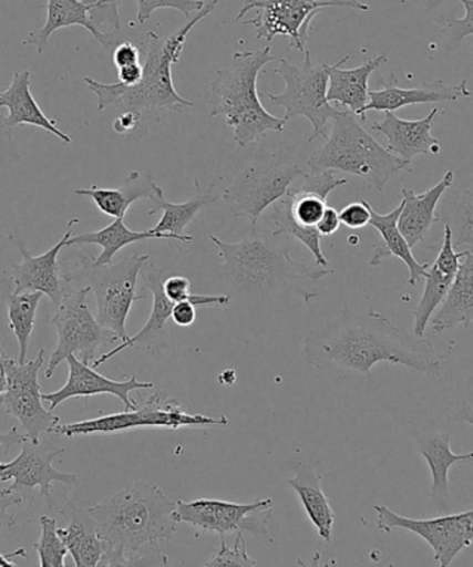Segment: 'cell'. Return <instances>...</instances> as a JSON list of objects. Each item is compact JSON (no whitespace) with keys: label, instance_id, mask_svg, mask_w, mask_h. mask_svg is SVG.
<instances>
[{"label":"cell","instance_id":"6da1fadb","mask_svg":"<svg viewBox=\"0 0 473 567\" xmlns=\"http://www.w3.org/2000/svg\"><path fill=\"white\" fill-rule=\"evenodd\" d=\"M302 354L307 363L323 372L371 377L372 369L383 361L431 377L442 372V360L431 341L410 334L373 308L367 312L343 308L326 327L306 336Z\"/></svg>","mask_w":473,"mask_h":567},{"label":"cell","instance_id":"7a4b0ae2","mask_svg":"<svg viewBox=\"0 0 473 567\" xmlns=\"http://www.w3.org/2000/svg\"><path fill=\"white\" fill-rule=\"evenodd\" d=\"M175 501L158 486L134 483L88 508L95 532L103 539L104 555L99 566L167 565L158 543L177 532Z\"/></svg>","mask_w":473,"mask_h":567},{"label":"cell","instance_id":"3957f363","mask_svg":"<svg viewBox=\"0 0 473 567\" xmlns=\"http://www.w3.org/2000/svg\"><path fill=\"white\" fill-rule=\"evenodd\" d=\"M219 0H207L205 8L195 13L172 35L161 37L156 32H147L145 63L142 64L143 75L137 84L128 86L121 82L104 84L85 76L84 82L97 97L96 107L103 112L109 106H117L123 112L134 113L137 118L147 117L164 112L183 113L186 109L195 107V103L186 101L174 86L173 68L183 56L186 40L191 31L212 14L218 7Z\"/></svg>","mask_w":473,"mask_h":567},{"label":"cell","instance_id":"277c9868","mask_svg":"<svg viewBox=\"0 0 473 567\" xmlns=\"http://www.w3.org/2000/svg\"><path fill=\"white\" fill-rule=\"evenodd\" d=\"M274 60L269 47L236 52L233 68L217 70L210 84V117L224 115L240 147L261 141L268 132H284L288 123L269 114L257 93L258 74Z\"/></svg>","mask_w":473,"mask_h":567},{"label":"cell","instance_id":"5b68a950","mask_svg":"<svg viewBox=\"0 0 473 567\" xmlns=\"http://www.w3.org/2000/svg\"><path fill=\"white\" fill-rule=\"evenodd\" d=\"M210 239L222 257L224 272L245 288L267 289L291 285L302 300L310 302L318 295L308 290L306 285L320 282L333 274L332 269L294 260L288 247L263 236H247L236 244H228L214 235Z\"/></svg>","mask_w":473,"mask_h":567},{"label":"cell","instance_id":"8992f818","mask_svg":"<svg viewBox=\"0 0 473 567\" xmlns=\"http://www.w3.org/2000/svg\"><path fill=\"white\" fill-rule=\"evenodd\" d=\"M308 167L316 171H340L360 176L381 194L387 184L401 171H411V163L394 156L373 140L356 115L348 110L332 120L326 145L312 153Z\"/></svg>","mask_w":473,"mask_h":567},{"label":"cell","instance_id":"52a82bcc","mask_svg":"<svg viewBox=\"0 0 473 567\" xmlns=\"http://www.w3.org/2000/svg\"><path fill=\"white\" fill-rule=\"evenodd\" d=\"M348 184L335 171L302 173L294 181L286 194L268 207L266 221L273 227V236H285L299 240L310 250L316 266L329 268V261L321 249L322 236L317 224L327 208V199L332 190Z\"/></svg>","mask_w":473,"mask_h":567},{"label":"cell","instance_id":"ba28073f","mask_svg":"<svg viewBox=\"0 0 473 567\" xmlns=\"http://www.w3.org/2000/svg\"><path fill=\"white\" fill-rule=\"evenodd\" d=\"M305 62L295 65L289 60L280 59L279 68L275 74L282 76L285 91L282 93H269L268 97L274 104L286 110L285 120L305 117L310 121L312 134L308 142L318 137L328 136V124L340 113V109L333 107L328 102V74L327 65L312 62L311 53L306 51Z\"/></svg>","mask_w":473,"mask_h":567},{"label":"cell","instance_id":"9c48e42d","mask_svg":"<svg viewBox=\"0 0 473 567\" xmlns=\"http://www.w3.org/2000/svg\"><path fill=\"white\" fill-rule=\"evenodd\" d=\"M305 173L294 159L268 153L241 169L227 189L224 200L236 218H247L253 227L263 214L279 200Z\"/></svg>","mask_w":473,"mask_h":567},{"label":"cell","instance_id":"30bf717a","mask_svg":"<svg viewBox=\"0 0 473 567\" xmlns=\"http://www.w3.org/2000/svg\"><path fill=\"white\" fill-rule=\"evenodd\" d=\"M64 290L62 301L56 307L52 323L56 328L58 344L49 360L45 377L51 379L60 363L69 355L90 363L96 357L99 347L117 341V336L104 329L93 316L88 296L91 289L85 286L74 289L68 277H63Z\"/></svg>","mask_w":473,"mask_h":567},{"label":"cell","instance_id":"8fae6325","mask_svg":"<svg viewBox=\"0 0 473 567\" xmlns=\"http://www.w3.org/2000/svg\"><path fill=\"white\" fill-rule=\"evenodd\" d=\"M81 261L88 288L95 295L97 322L125 341L130 338L125 323L131 308L135 301L145 299L136 295V286L148 256L134 255L99 267L92 266L91 257L82 256Z\"/></svg>","mask_w":473,"mask_h":567},{"label":"cell","instance_id":"7c38bea8","mask_svg":"<svg viewBox=\"0 0 473 567\" xmlns=\"http://www.w3.org/2000/svg\"><path fill=\"white\" fill-rule=\"evenodd\" d=\"M327 8L354 9L359 12L370 10L368 4L359 0H246L236 23L251 10H258L255 19L244 21L246 25L256 27L258 40L288 38L290 48L305 53L312 20Z\"/></svg>","mask_w":473,"mask_h":567},{"label":"cell","instance_id":"4fadbf2b","mask_svg":"<svg viewBox=\"0 0 473 567\" xmlns=\"http://www.w3.org/2000/svg\"><path fill=\"white\" fill-rule=\"evenodd\" d=\"M274 499L261 498L250 504L228 503L214 498L177 501L174 519L188 523L197 530L208 534L250 533L268 537L267 523L271 519Z\"/></svg>","mask_w":473,"mask_h":567},{"label":"cell","instance_id":"5bb4252c","mask_svg":"<svg viewBox=\"0 0 473 567\" xmlns=\"http://www.w3.org/2000/svg\"><path fill=\"white\" fill-rule=\"evenodd\" d=\"M45 361V350L32 361L19 362L3 354L7 371V390L0 395V405L8 415L16 417L23 425L31 443L40 444L41 434L58 425L60 417L42 403L41 384L38 381Z\"/></svg>","mask_w":473,"mask_h":567},{"label":"cell","instance_id":"9a60e30c","mask_svg":"<svg viewBox=\"0 0 473 567\" xmlns=\"http://www.w3.org/2000/svg\"><path fill=\"white\" fill-rule=\"evenodd\" d=\"M378 530L390 533L404 528L417 534L431 545L434 560L443 567L453 564L461 550L470 548L473 539V511L434 517V519H411L390 511L388 506L376 505Z\"/></svg>","mask_w":473,"mask_h":567},{"label":"cell","instance_id":"2e32d148","mask_svg":"<svg viewBox=\"0 0 473 567\" xmlns=\"http://www.w3.org/2000/svg\"><path fill=\"white\" fill-rule=\"evenodd\" d=\"M79 223V218L71 219L68 224V233L62 236V239L51 250L43 252L41 256H32L23 241L13 238V235H9L10 240L18 246L20 255L23 257V261L13 264L12 271H10V278H12L14 284L13 293L41 291L43 296H48L51 299L54 307L60 305L63 297L64 280L62 275H60L59 255L60 251L68 247V241L73 236V227Z\"/></svg>","mask_w":473,"mask_h":567},{"label":"cell","instance_id":"e0dca14e","mask_svg":"<svg viewBox=\"0 0 473 567\" xmlns=\"http://www.w3.org/2000/svg\"><path fill=\"white\" fill-rule=\"evenodd\" d=\"M65 453V450H47L40 444L27 440L23 443L18 458L12 462H0V482L13 481L9 488L18 492L20 488L34 489L40 487L42 497L52 506V484H74L79 477L74 473H65L54 470L52 462L56 456Z\"/></svg>","mask_w":473,"mask_h":567},{"label":"cell","instance_id":"ac0fdd59","mask_svg":"<svg viewBox=\"0 0 473 567\" xmlns=\"http://www.w3.org/2000/svg\"><path fill=\"white\" fill-rule=\"evenodd\" d=\"M65 361L69 362L70 371L68 382L56 392L42 394V400L51 404V411L56 410L64 401L99 394L114 395L125 405V410H135L137 405L131 400L130 394L136 390L153 388V383L141 382L136 377H131L126 381H113L97 373L90 363L79 360L75 355H69Z\"/></svg>","mask_w":473,"mask_h":567},{"label":"cell","instance_id":"d6986e66","mask_svg":"<svg viewBox=\"0 0 473 567\" xmlns=\"http://www.w3.org/2000/svg\"><path fill=\"white\" fill-rule=\"evenodd\" d=\"M164 274H166V269H158L154 266H148L147 272L143 274L145 288L152 293V311L145 327L135 336H132V338L123 341V344L99 357L97 360L93 362V367H101L102 363L112 360L113 357L126 349L158 351L167 347V324L169 319H172L175 302L169 300L166 293H164Z\"/></svg>","mask_w":473,"mask_h":567},{"label":"cell","instance_id":"ffe728a7","mask_svg":"<svg viewBox=\"0 0 473 567\" xmlns=\"http://www.w3.org/2000/svg\"><path fill=\"white\" fill-rule=\"evenodd\" d=\"M470 250L455 252L453 228H451V225L444 224L442 249H440L439 256L432 266L428 267L425 277H423L425 278V289H423L422 299L414 310V334L421 336V338L425 334L429 321H431L434 311L442 305L456 271H459L462 258Z\"/></svg>","mask_w":473,"mask_h":567},{"label":"cell","instance_id":"44dd1931","mask_svg":"<svg viewBox=\"0 0 473 567\" xmlns=\"http://www.w3.org/2000/svg\"><path fill=\"white\" fill-rule=\"evenodd\" d=\"M440 113L433 109L425 118L403 120L393 112H384L382 123H373L372 130L381 132L388 140V151L407 163H411L415 156H436L442 152V145L432 136L434 121Z\"/></svg>","mask_w":473,"mask_h":567},{"label":"cell","instance_id":"7402d4cb","mask_svg":"<svg viewBox=\"0 0 473 567\" xmlns=\"http://www.w3.org/2000/svg\"><path fill=\"white\" fill-rule=\"evenodd\" d=\"M382 90L368 92L366 112H395L414 104H432L455 102L459 99L470 97L471 91L466 80L456 85H445L443 81H434L415 87H401L394 75L389 81H382Z\"/></svg>","mask_w":473,"mask_h":567},{"label":"cell","instance_id":"603a6c76","mask_svg":"<svg viewBox=\"0 0 473 567\" xmlns=\"http://www.w3.org/2000/svg\"><path fill=\"white\" fill-rule=\"evenodd\" d=\"M350 56H345L338 63L327 65L328 74V102L337 103L345 110H348L356 117H360L362 123L367 121L366 107L368 104V81L370 76L388 63L387 54L368 60L359 68L342 70V65L349 62Z\"/></svg>","mask_w":473,"mask_h":567},{"label":"cell","instance_id":"cb8c5ba5","mask_svg":"<svg viewBox=\"0 0 473 567\" xmlns=\"http://www.w3.org/2000/svg\"><path fill=\"white\" fill-rule=\"evenodd\" d=\"M453 182L454 171L449 169L436 185L422 194L404 187L403 200H401L403 207L398 219V228L411 249L426 238L433 224L440 223L436 217V207Z\"/></svg>","mask_w":473,"mask_h":567},{"label":"cell","instance_id":"d4e9b609","mask_svg":"<svg viewBox=\"0 0 473 567\" xmlns=\"http://www.w3.org/2000/svg\"><path fill=\"white\" fill-rule=\"evenodd\" d=\"M75 195L90 197L99 212L113 218H125L126 212L140 200H156L164 195L161 186L154 182L153 175L132 171L125 176L124 184L115 189L91 186L88 189H75Z\"/></svg>","mask_w":473,"mask_h":567},{"label":"cell","instance_id":"484cf974","mask_svg":"<svg viewBox=\"0 0 473 567\" xmlns=\"http://www.w3.org/2000/svg\"><path fill=\"white\" fill-rule=\"evenodd\" d=\"M7 107L10 128L19 125H34L56 136L63 143H71V136L59 128L56 121L49 118L31 92V73L29 70L19 71L13 75L7 91L0 93V109Z\"/></svg>","mask_w":473,"mask_h":567},{"label":"cell","instance_id":"4316f807","mask_svg":"<svg viewBox=\"0 0 473 567\" xmlns=\"http://www.w3.org/2000/svg\"><path fill=\"white\" fill-rule=\"evenodd\" d=\"M417 451L426 461L432 475L431 498L440 508L450 503V471L460 462H471L473 453L455 454L449 433L417 434Z\"/></svg>","mask_w":473,"mask_h":567},{"label":"cell","instance_id":"83f0119b","mask_svg":"<svg viewBox=\"0 0 473 567\" xmlns=\"http://www.w3.org/2000/svg\"><path fill=\"white\" fill-rule=\"evenodd\" d=\"M285 484L299 495L302 508H305L308 519L316 526L318 536L323 542H332L337 515L329 504L327 494L323 493L321 473L316 470V466L300 462L295 475Z\"/></svg>","mask_w":473,"mask_h":567},{"label":"cell","instance_id":"f1b7e54d","mask_svg":"<svg viewBox=\"0 0 473 567\" xmlns=\"http://www.w3.org/2000/svg\"><path fill=\"white\" fill-rule=\"evenodd\" d=\"M401 207H403V205L400 203V205L389 214H379L373 210V207L370 205V225L378 230L379 235H381V240L378 241L376 251H373L371 257L370 266L381 267L382 262L388 260L390 257L400 258V260L405 264L407 268H409V284L414 286L425 277L429 264H422L417 260L414 255H412V249L409 244H407L404 236L400 234L398 219Z\"/></svg>","mask_w":473,"mask_h":567},{"label":"cell","instance_id":"f546056e","mask_svg":"<svg viewBox=\"0 0 473 567\" xmlns=\"http://www.w3.org/2000/svg\"><path fill=\"white\" fill-rule=\"evenodd\" d=\"M222 181L219 178L212 182L207 187H202L199 181L195 179L197 194L194 199L185 203H172L166 200L164 195L158 196L156 200H153L154 208L148 212V216L163 212V217L156 227L151 229L152 233L173 235L181 244H192L195 238L194 236L185 235V228L195 221L197 214L200 213L203 207L212 205V203L219 199L216 185Z\"/></svg>","mask_w":473,"mask_h":567},{"label":"cell","instance_id":"4dcf8cb0","mask_svg":"<svg viewBox=\"0 0 473 567\" xmlns=\"http://www.w3.org/2000/svg\"><path fill=\"white\" fill-rule=\"evenodd\" d=\"M439 307L440 310L434 311L432 319L434 333H444L456 327H471L473 321V255L471 250L462 258L453 284Z\"/></svg>","mask_w":473,"mask_h":567},{"label":"cell","instance_id":"1f68e13d","mask_svg":"<svg viewBox=\"0 0 473 567\" xmlns=\"http://www.w3.org/2000/svg\"><path fill=\"white\" fill-rule=\"evenodd\" d=\"M80 25L90 32L93 40L101 42L104 48L110 45L106 38L99 34L90 19V8L82 0H48L47 21L42 29L30 32L24 47H34L40 56L47 51L49 38L54 32L68 29V27Z\"/></svg>","mask_w":473,"mask_h":567},{"label":"cell","instance_id":"d6a6232c","mask_svg":"<svg viewBox=\"0 0 473 567\" xmlns=\"http://www.w3.org/2000/svg\"><path fill=\"white\" fill-rule=\"evenodd\" d=\"M151 239L177 240L175 236L168 234H154L151 229L145 233H135L126 227L124 218H115V221L107 225L106 228L79 236H71L68 247L75 245H97L102 247V252L95 258L91 257L92 266H107L112 264L113 258L120 250L126 246L136 244V241Z\"/></svg>","mask_w":473,"mask_h":567},{"label":"cell","instance_id":"836d02e7","mask_svg":"<svg viewBox=\"0 0 473 567\" xmlns=\"http://www.w3.org/2000/svg\"><path fill=\"white\" fill-rule=\"evenodd\" d=\"M41 291H21L8 299L9 328L19 341V362L27 361L32 332H34L38 306L42 300Z\"/></svg>","mask_w":473,"mask_h":567},{"label":"cell","instance_id":"e575fe53","mask_svg":"<svg viewBox=\"0 0 473 567\" xmlns=\"http://www.w3.org/2000/svg\"><path fill=\"white\" fill-rule=\"evenodd\" d=\"M65 549L79 567H96L104 555V543L96 532H90L82 523L58 528Z\"/></svg>","mask_w":473,"mask_h":567},{"label":"cell","instance_id":"d590c367","mask_svg":"<svg viewBox=\"0 0 473 567\" xmlns=\"http://www.w3.org/2000/svg\"><path fill=\"white\" fill-rule=\"evenodd\" d=\"M41 537L35 544L38 555H40L41 567H64L65 549L62 538L59 536L58 523L53 517L42 516Z\"/></svg>","mask_w":473,"mask_h":567},{"label":"cell","instance_id":"8d00e7d4","mask_svg":"<svg viewBox=\"0 0 473 567\" xmlns=\"http://www.w3.org/2000/svg\"><path fill=\"white\" fill-rule=\"evenodd\" d=\"M90 8V19L99 34L106 38L110 45L115 43L114 35L121 30L119 7L121 0H82Z\"/></svg>","mask_w":473,"mask_h":567},{"label":"cell","instance_id":"74e56055","mask_svg":"<svg viewBox=\"0 0 473 567\" xmlns=\"http://www.w3.org/2000/svg\"><path fill=\"white\" fill-rule=\"evenodd\" d=\"M164 293L174 302L188 300L196 307H227L230 296H205L191 293V280L185 277H169L163 280Z\"/></svg>","mask_w":473,"mask_h":567},{"label":"cell","instance_id":"f35d334b","mask_svg":"<svg viewBox=\"0 0 473 567\" xmlns=\"http://www.w3.org/2000/svg\"><path fill=\"white\" fill-rule=\"evenodd\" d=\"M137 23L145 24L158 9H173L191 19L205 8V0H136Z\"/></svg>","mask_w":473,"mask_h":567},{"label":"cell","instance_id":"ab89813d","mask_svg":"<svg viewBox=\"0 0 473 567\" xmlns=\"http://www.w3.org/2000/svg\"><path fill=\"white\" fill-rule=\"evenodd\" d=\"M256 561L247 555L246 539L244 533L239 532L236 536L233 548L223 542L222 548L214 550L212 558L205 566H256Z\"/></svg>","mask_w":473,"mask_h":567},{"label":"cell","instance_id":"60d3db41","mask_svg":"<svg viewBox=\"0 0 473 567\" xmlns=\"http://www.w3.org/2000/svg\"><path fill=\"white\" fill-rule=\"evenodd\" d=\"M340 224L350 229H361L370 225V203L361 200L351 203L339 213Z\"/></svg>","mask_w":473,"mask_h":567},{"label":"cell","instance_id":"b9f144b4","mask_svg":"<svg viewBox=\"0 0 473 567\" xmlns=\"http://www.w3.org/2000/svg\"><path fill=\"white\" fill-rule=\"evenodd\" d=\"M21 497L20 495L12 493L9 495H4V497H0V526L3 525V522L10 520L8 516V509L10 506L20 504ZM25 549L19 548L16 549L14 553L2 554L0 553V566L2 567H16L18 565L13 561V556H24Z\"/></svg>","mask_w":473,"mask_h":567},{"label":"cell","instance_id":"7bdbcfd3","mask_svg":"<svg viewBox=\"0 0 473 567\" xmlns=\"http://www.w3.org/2000/svg\"><path fill=\"white\" fill-rule=\"evenodd\" d=\"M443 2L444 0H436L429 9H433ZM459 2L462 4V8L465 9V18L455 20L454 23L449 24L450 29L451 27H459V34L454 38L455 42L464 41L465 38L472 37L473 34V0H459Z\"/></svg>","mask_w":473,"mask_h":567},{"label":"cell","instance_id":"ee69618b","mask_svg":"<svg viewBox=\"0 0 473 567\" xmlns=\"http://www.w3.org/2000/svg\"><path fill=\"white\" fill-rule=\"evenodd\" d=\"M113 62L117 69L125 68V65L140 63V49H137V47H135L134 43L130 41L121 42L114 49Z\"/></svg>","mask_w":473,"mask_h":567},{"label":"cell","instance_id":"f6af8a7d","mask_svg":"<svg viewBox=\"0 0 473 567\" xmlns=\"http://www.w3.org/2000/svg\"><path fill=\"white\" fill-rule=\"evenodd\" d=\"M196 306L188 300L175 302L172 319L178 327L188 328L196 321Z\"/></svg>","mask_w":473,"mask_h":567},{"label":"cell","instance_id":"bcb514c9","mask_svg":"<svg viewBox=\"0 0 473 567\" xmlns=\"http://www.w3.org/2000/svg\"><path fill=\"white\" fill-rule=\"evenodd\" d=\"M339 213L333 207L327 206L320 221L317 224L318 234L323 236H332L338 233L340 228Z\"/></svg>","mask_w":473,"mask_h":567},{"label":"cell","instance_id":"7dc6e473","mask_svg":"<svg viewBox=\"0 0 473 567\" xmlns=\"http://www.w3.org/2000/svg\"><path fill=\"white\" fill-rule=\"evenodd\" d=\"M27 440H29V437H27V434L20 433L18 427H13L12 431L8 433H0V447H2L3 445L4 451L9 453L10 449L14 447V445L25 443ZM12 493L14 492H12V489H10L9 487L0 489V497H3V495H9Z\"/></svg>","mask_w":473,"mask_h":567},{"label":"cell","instance_id":"c3c4849f","mask_svg":"<svg viewBox=\"0 0 473 567\" xmlns=\"http://www.w3.org/2000/svg\"><path fill=\"white\" fill-rule=\"evenodd\" d=\"M141 124V120L134 113L123 112L114 120L113 130L120 135L131 134Z\"/></svg>","mask_w":473,"mask_h":567},{"label":"cell","instance_id":"681fc988","mask_svg":"<svg viewBox=\"0 0 473 567\" xmlns=\"http://www.w3.org/2000/svg\"><path fill=\"white\" fill-rule=\"evenodd\" d=\"M143 69L141 63L125 65L119 69V82L124 85H135L142 80Z\"/></svg>","mask_w":473,"mask_h":567},{"label":"cell","instance_id":"f907efd6","mask_svg":"<svg viewBox=\"0 0 473 567\" xmlns=\"http://www.w3.org/2000/svg\"><path fill=\"white\" fill-rule=\"evenodd\" d=\"M13 140V130L10 128L7 115L0 114V147L8 145Z\"/></svg>","mask_w":473,"mask_h":567},{"label":"cell","instance_id":"816d5d0a","mask_svg":"<svg viewBox=\"0 0 473 567\" xmlns=\"http://www.w3.org/2000/svg\"><path fill=\"white\" fill-rule=\"evenodd\" d=\"M7 371H4L3 365V351L0 349V395L4 393V390H7Z\"/></svg>","mask_w":473,"mask_h":567}]
</instances>
